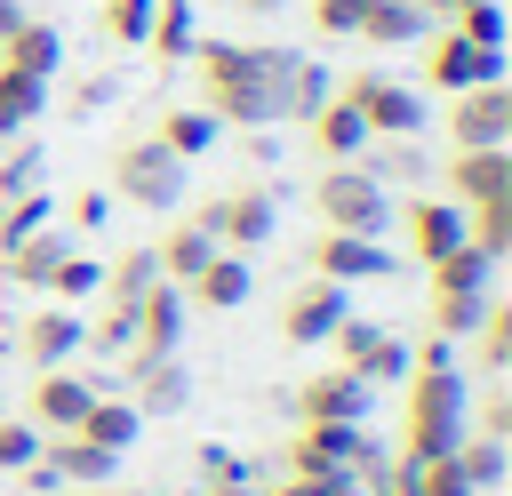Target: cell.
I'll return each mask as SVG.
<instances>
[{
  "label": "cell",
  "mask_w": 512,
  "mask_h": 496,
  "mask_svg": "<svg viewBox=\"0 0 512 496\" xmlns=\"http://www.w3.org/2000/svg\"><path fill=\"white\" fill-rule=\"evenodd\" d=\"M184 64H200V104L216 112V128H272L296 56L288 48H248V40H192Z\"/></svg>",
  "instance_id": "obj_1"
},
{
  "label": "cell",
  "mask_w": 512,
  "mask_h": 496,
  "mask_svg": "<svg viewBox=\"0 0 512 496\" xmlns=\"http://www.w3.org/2000/svg\"><path fill=\"white\" fill-rule=\"evenodd\" d=\"M408 432H400V456L432 464L464 440V368H456V344L448 336H424L408 344Z\"/></svg>",
  "instance_id": "obj_2"
},
{
  "label": "cell",
  "mask_w": 512,
  "mask_h": 496,
  "mask_svg": "<svg viewBox=\"0 0 512 496\" xmlns=\"http://www.w3.org/2000/svg\"><path fill=\"white\" fill-rule=\"evenodd\" d=\"M312 216H320V232H368V240H384L392 192H384L360 160H328V168L312 176Z\"/></svg>",
  "instance_id": "obj_3"
},
{
  "label": "cell",
  "mask_w": 512,
  "mask_h": 496,
  "mask_svg": "<svg viewBox=\"0 0 512 496\" xmlns=\"http://www.w3.org/2000/svg\"><path fill=\"white\" fill-rule=\"evenodd\" d=\"M112 192H120L128 208H144V216H168V208L184 200V160H176L160 136H136V144L112 152Z\"/></svg>",
  "instance_id": "obj_4"
},
{
  "label": "cell",
  "mask_w": 512,
  "mask_h": 496,
  "mask_svg": "<svg viewBox=\"0 0 512 496\" xmlns=\"http://www.w3.org/2000/svg\"><path fill=\"white\" fill-rule=\"evenodd\" d=\"M336 96L368 120V136H424V96L416 88H400V80H384V72H344L336 80Z\"/></svg>",
  "instance_id": "obj_5"
},
{
  "label": "cell",
  "mask_w": 512,
  "mask_h": 496,
  "mask_svg": "<svg viewBox=\"0 0 512 496\" xmlns=\"http://www.w3.org/2000/svg\"><path fill=\"white\" fill-rule=\"evenodd\" d=\"M192 216H200V224H208V240H216V248H232V256H256V248L272 240V192H264V184L216 192V200H200Z\"/></svg>",
  "instance_id": "obj_6"
},
{
  "label": "cell",
  "mask_w": 512,
  "mask_h": 496,
  "mask_svg": "<svg viewBox=\"0 0 512 496\" xmlns=\"http://www.w3.org/2000/svg\"><path fill=\"white\" fill-rule=\"evenodd\" d=\"M448 144H456V152H480V144H512V88H504V80L456 88V96H448Z\"/></svg>",
  "instance_id": "obj_7"
},
{
  "label": "cell",
  "mask_w": 512,
  "mask_h": 496,
  "mask_svg": "<svg viewBox=\"0 0 512 496\" xmlns=\"http://www.w3.org/2000/svg\"><path fill=\"white\" fill-rule=\"evenodd\" d=\"M328 344H336V368H352L360 384H400V376H408V344H400L392 328H376V320H352V312H344Z\"/></svg>",
  "instance_id": "obj_8"
},
{
  "label": "cell",
  "mask_w": 512,
  "mask_h": 496,
  "mask_svg": "<svg viewBox=\"0 0 512 496\" xmlns=\"http://www.w3.org/2000/svg\"><path fill=\"white\" fill-rule=\"evenodd\" d=\"M176 344H184V288H176V280H160V288H144V304H136V344L120 352V376H136V368L168 360Z\"/></svg>",
  "instance_id": "obj_9"
},
{
  "label": "cell",
  "mask_w": 512,
  "mask_h": 496,
  "mask_svg": "<svg viewBox=\"0 0 512 496\" xmlns=\"http://www.w3.org/2000/svg\"><path fill=\"white\" fill-rule=\"evenodd\" d=\"M368 408H376V384H360L352 368H312L296 384V416L304 424H368Z\"/></svg>",
  "instance_id": "obj_10"
},
{
  "label": "cell",
  "mask_w": 512,
  "mask_h": 496,
  "mask_svg": "<svg viewBox=\"0 0 512 496\" xmlns=\"http://www.w3.org/2000/svg\"><path fill=\"white\" fill-rule=\"evenodd\" d=\"M480 80H504V48H472V40H456L448 24L424 40V88H480Z\"/></svg>",
  "instance_id": "obj_11"
},
{
  "label": "cell",
  "mask_w": 512,
  "mask_h": 496,
  "mask_svg": "<svg viewBox=\"0 0 512 496\" xmlns=\"http://www.w3.org/2000/svg\"><path fill=\"white\" fill-rule=\"evenodd\" d=\"M312 280H392V248L368 240V232H312Z\"/></svg>",
  "instance_id": "obj_12"
},
{
  "label": "cell",
  "mask_w": 512,
  "mask_h": 496,
  "mask_svg": "<svg viewBox=\"0 0 512 496\" xmlns=\"http://www.w3.org/2000/svg\"><path fill=\"white\" fill-rule=\"evenodd\" d=\"M448 184L456 208H480V200H504L512 192V144H480V152H448V168H432Z\"/></svg>",
  "instance_id": "obj_13"
},
{
  "label": "cell",
  "mask_w": 512,
  "mask_h": 496,
  "mask_svg": "<svg viewBox=\"0 0 512 496\" xmlns=\"http://www.w3.org/2000/svg\"><path fill=\"white\" fill-rule=\"evenodd\" d=\"M64 256H72V232L48 216V224H40V232H24L16 248H0V280H8V288H40V296H48V280H56V264H64Z\"/></svg>",
  "instance_id": "obj_14"
},
{
  "label": "cell",
  "mask_w": 512,
  "mask_h": 496,
  "mask_svg": "<svg viewBox=\"0 0 512 496\" xmlns=\"http://www.w3.org/2000/svg\"><path fill=\"white\" fill-rule=\"evenodd\" d=\"M248 296H256V264L232 256V248H216V256L184 280V304H192V312H240Z\"/></svg>",
  "instance_id": "obj_15"
},
{
  "label": "cell",
  "mask_w": 512,
  "mask_h": 496,
  "mask_svg": "<svg viewBox=\"0 0 512 496\" xmlns=\"http://www.w3.org/2000/svg\"><path fill=\"white\" fill-rule=\"evenodd\" d=\"M80 328H88V320H80L72 304H40V312L16 328V352H24L32 368H72V360H80Z\"/></svg>",
  "instance_id": "obj_16"
},
{
  "label": "cell",
  "mask_w": 512,
  "mask_h": 496,
  "mask_svg": "<svg viewBox=\"0 0 512 496\" xmlns=\"http://www.w3.org/2000/svg\"><path fill=\"white\" fill-rule=\"evenodd\" d=\"M344 312H352V304H344L336 280H304V288L280 304V336H288V344H328Z\"/></svg>",
  "instance_id": "obj_17"
},
{
  "label": "cell",
  "mask_w": 512,
  "mask_h": 496,
  "mask_svg": "<svg viewBox=\"0 0 512 496\" xmlns=\"http://www.w3.org/2000/svg\"><path fill=\"white\" fill-rule=\"evenodd\" d=\"M96 400V376H80V368H40V384H32V424L40 432H72L80 424V408Z\"/></svg>",
  "instance_id": "obj_18"
},
{
  "label": "cell",
  "mask_w": 512,
  "mask_h": 496,
  "mask_svg": "<svg viewBox=\"0 0 512 496\" xmlns=\"http://www.w3.org/2000/svg\"><path fill=\"white\" fill-rule=\"evenodd\" d=\"M360 168H368V176H376L384 192H400V184L416 192V184H432V168H440V160H432V152H424L416 136H368Z\"/></svg>",
  "instance_id": "obj_19"
},
{
  "label": "cell",
  "mask_w": 512,
  "mask_h": 496,
  "mask_svg": "<svg viewBox=\"0 0 512 496\" xmlns=\"http://www.w3.org/2000/svg\"><path fill=\"white\" fill-rule=\"evenodd\" d=\"M400 224H408V248L424 256V264H440L448 248H464V208L456 200H408V208H392Z\"/></svg>",
  "instance_id": "obj_20"
},
{
  "label": "cell",
  "mask_w": 512,
  "mask_h": 496,
  "mask_svg": "<svg viewBox=\"0 0 512 496\" xmlns=\"http://www.w3.org/2000/svg\"><path fill=\"white\" fill-rule=\"evenodd\" d=\"M120 392L136 400V416H176V408H192V368L168 352V360H152V368L120 376Z\"/></svg>",
  "instance_id": "obj_21"
},
{
  "label": "cell",
  "mask_w": 512,
  "mask_h": 496,
  "mask_svg": "<svg viewBox=\"0 0 512 496\" xmlns=\"http://www.w3.org/2000/svg\"><path fill=\"white\" fill-rule=\"evenodd\" d=\"M80 440H96V448H112V456H128L136 440H144V416H136V400L128 392H96L88 408H80V424H72Z\"/></svg>",
  "instance_id": "obj_22"
},
{
  "label": "cell",
  "mask_w": 512,
  "mask_h": 496,
  "mask_svg": "<svg viewBox=\"0 0 512 496\" xmlns=\"http://www.w3.org/2000/svg\"><path fill=\"white\" fill-rule=\"evenodd\" d=\"M0 64L24 72V80H56V72H64V32L40 24V16H24V24L0 40Z\"/></svg>",
  "instance_id": "obj_23"
},
{
  "label": "cell",
  "mask_w": 512,
  "mask_h": 496,
  "mask_svg": "<svg viewBox=\"0 0 512 496\" xmlns=\"http://www.w3.org/2000/svg\"><path fill=\"white\" fill-rule=\"evenodd\" d=\"M208 256H216V240H208V224H200V216H176V224L152 240V264H160V280H176V288H184Z\"/></svg>",
  "instance_id": "obj_24"
},
{
  "label": "cell",
  "mask_w": 512,
  "mask_h": 496,
  "mask_svg": "<svg viewBox=\"0 0 512 496\" xmlns=\"http://www.w3.org/2000/svg\"><path fill=\"white\" fill-rule=\"evenodd\" d=\"M304 128H312V152H320V160H360V152H368V120H360L344 96H328Z\"/></svg>",
  "instance_id": "obj_25"
},
{
  "label": "cell",
  "mask_w": 512,
  "mask_h": 496,
  "mask_svg": "<svg viewBox=\"0 0 512 496\" xmlns=\"http://www.w3.org/2000/svg\"><path fill=\"white\" fill-rule=\"evenodd\" d=\"M424 32H432V16H424L416 0H368L352 40H368V48H408V40H424Z\"/></svg>",
  "instance_id": "obj_26"
},
{
  "label": "cell",
  "mask_w": 512,
  "mask_h": 496,
  "mask_svg": "<svg viewBox=\"0 0 512 496\" xmlns=\"http://www.w3.org/2000/svg\"><path fill=\"white\" fill-rule=\"evenodd\" d=\"M144 288H160V264H152V248H128V256H112V264H104V280H96V296H104L112 312H136V304H144Z\"/></svg>",
  "instance_id": "obj_27"
},
{
  "label": "cell",
  "mask_w": 512,
  "mask_h": 496,
  "mask_svg": "<svg viewBox=\"0 0 512 496\" xmlns=\"http://www.w3.org/2000/svg\"><path fill=\"white\" fill-rule=\"evenodd\" d=\"M480 312H488V288H432V296H424V320H432V336H448V344H464V336L480 328Z\"/></svg>",
  "instance_id": "obj_28"
},
{
  "label": "cell",
  "mask_w": 512,
  "mask_h": 496,
  "mask_svg": "<svg viewBox=\"0 0 512 496\" xmlns=\"http://www.w3.org/2000/svg\"><path fill=\"white\" fill-rule=\"evenodd\" d=\"M152 136H160V144H168L176 160H200V152L216 144V112H208V104H168Z\"/></svg>",
  "instance_id": "obj_29"
},
{
  "label": "cell",
  "mask_w": 512,
  "mask_h": 496,
  "mask_svg": "<svg viewBox=\"0 0 512 496\" xmlns=\"http://www.w3.org/2000/svg\"><path fill=\"white\" fill-rule=\"evenodd\" d=\"M464 344H472V368L496 384V376L512 368V304H496V296H488V312H480V328H472Z\"/></svg>",
  "instance_id": "obj_30"
},
{
  "label": "cell",
  "mask_w": 512,
  "mask_h": 496,
  "mask_svg": "<svg viewBox=\"0 0 512 496\" xmlns=\"http://www.w3.org/2000/svg\"><path fill=\"white\" fill-rule=\"evenodd\" d=\"M192 0H152V24H144V48L160 56V64H184L192 56Z\"/></svg>",
  "instance_id": "obj_31"
},
{
  "label": "cell",
  "mask_w": 512,
  "mask_h": 496,
  "mask_svg": "<svg viewBox=\"0 0 512 496\" xmlns=\"http://www.w3.org/2000/svg\"><path fill=\"white\" fill-rule=\"evenodd\" d=\"M448 456H456V472H464L472 488H504V480H512V440H480V432H464Z\"/></svg>",
  "instance_id": "obj_32"
},
{
  "label": "cell",
  "mask_w": 512,
  "mask_h": 496,
  "mask_svg": "<svg viewBox=\"0 0 512 496\" xmlns=\"http://www.w3.org/2000/svg\"><path fill=\"white\" fill-rule=\"evenodd\" d=\"M40 112H48V80H24V72H8V64H0V144H8V136H24Z\"/></svg>",
  "instance_id": "obj_33"
},
{
  "label": "cell",
  "mask_w": 512,
  "mask_h": 496,
  "mask_svg": "<svg viewBox=\"0 0 512 496\" xmlns=\"http://www.w3.org/2000/svg\"><path fill=\"white\" fill-rule=\"evenodd\" d=\"M328 96H336V72H328V64H304V56H296V64H288V88H280V120H312V112H320Z\"/></svg>",
  "instance_id": "obj_34"
},
{
  "label": "cell",
  "mask_w": 512,
  "mask_h": 496,
  "mask_svg": "<svg viewBox=\"0 0 512 496\" xmlns=\"http://www.w3.org/2000/svg\"><path fill=\"white\" fill-rule=\"evenodd\" d=\"M464 240H472L488 264H504V256H512V192H504V200H480V208H464Z\"/></svg>",
  "instance_id": "obj_35"
},
{
  "label": "cell",
  "mask_w": 512,
  "mask_h": 496,
  "mask_svg": "<svg viewBox=\"0 0 512 496\" xmlns=\"http://www.w3.org/2000/svg\"><path fill=\"white\" fill-rule=\"evenodd\" d=\"M464 432H480V440H512V384L496 376L480 400H464Z\"/></svg>",
  "instance_id": "obj_36"
},
{
  "label": "cell",
  "mask_w": 512,
  "mask_h": 496,
  "mask_svg": "<svg viewBox=\"0 0 512 496\" xmlns=\"http://www.w3.org/2000/svg\"><path fill=\"white\" fill-rule=\"evenodd\" d=\"M424 272H432V288H488V272H496V264L464 240V248H448V256H440V264H424Z\"/></svg>",
  "instance_id": "obj_37"
},
{
  "label": "cell",
  "mask_w": 512,
  "mask_h": 496,
  "mask_svg": "<svg viewBox=\"0 0 512 496\" xmlns=\"http://www.w3.org/2000/svg\"><path fill=\"white\" fill-rule=\"evenodd\" d=\"M448 32L472 40V48H504V8H496V0H472V8L448 16Z\"/></svg>",
  "instance_id": "obj_38"
},
{
  "label": "cell",
  "mask_w": 512,
  "mask_h": 496,
  "mask_svg": "<svg viewBox=\"0 0 512 496\" xmlns=\"http://www.w3.org/2000/svg\"><path fill=\"white\" fill-rule=\"evenodd\" d=\"M48 216H56V200H48V192H24V200H0V248H16L24 232H40Z\"/></svg>",
  "instance_id": "obj_39"
},
{
  "label": "cell",
  "mask_w": 512,
  "mask_h": 496,
  "mask_svg": "<svg viewBox=\"0 0 512 496\" xmlns=\"http://www.w3.org/2000/svg\"><path fill=\"white\" fill-rule=\"evenodd\" d=\"M96 280H104V264H88L80 248L56 264V280H48V304H80V296H96Z\"/></svg>",
  "instance_id": "obj_40"
},
{
  "label": "cell",
  "mask_w": 512,
  "mask_h": 496,
  "mask_svg": "<svg viewBox=\"0 0 512 496\" xmlns=\"http://www.w3.org/2000/svg\"><path fill=\"white\" fill-rule=\"evenodd\" d=\"M40 440H48V432H40L32 416H0V472H24V464L40 456Z\"/></svg>",
  "instance_id": "obj_41"
},
{
  "label": "cell",
  "mask_w": 512,
  "mask_h": 496,
  "mask_svg": "<svg viewBox=\"0 0 512 496\" xmlns=\"http://www.w3.org/2000/svg\"><path fill=\"white\" fill-rule=\"evenodd\" d=\"M144 24H152V0H104V40L144 48Z\"/></svg>",
  "instance_id": "obj_42"
},
{
  "label": "cell",
  "mask_w": 512,
  "mask_h": 496,
  "mask_svg": "<svg viewBox=\"0 0 512 496\" xmlns=\"http://www.w3.org/2000/svg\"><path fill=\"white\" fill-rule=\"evenodd\" d=\"M40 176H48V160L24 144V152H8L0 160V200H24V192H40Z\"/></svg>",
  "instance_id": "obj_43"
},
{
  "label": "cell",
  "mask_w": 512,
  "mask_h": 496,
  "mask_svg": "<svg viewBox=\"0 0 512 496\" xmlns=\"http://www.w3.org/2000/svg\"><path fill=\"white\" fill-rule=\"evenodd\" d=\"M416 496H480V488L456 472V456H432V464H416Z\"/></svg>",
  "instance_id": "obj_44"
},
{
  "label": "cell",
  "mask_w": 512,
  "mask_h": 496,
  "mask_svg": "<svg viewBox=\"0 0 512 496\" xmlns=\"http://www.w3.org/2000/svg\"><path fill=\"white\" fill-rule=\"evenodd\" d=\"M360 8H368V0H312V24H320V40H344V32H360Z\"/></svg>",
  "instance_id": "obj_45"
},
{
  "label": "cell",
  "mask_w": 512,
  "mask_h": 496,
  "mask_svg": "<svg viewBox=\"0 0 512 496\" xmlns=\"http://www.w3.org/2000/svg\"><path fill=\"white\" fill-rule=\"evenodd\" d=\"M368 496H416V456H384L368 472Z\"/></svg>",
  "instance_id": "obj_46"
},
{
  "label": "cell",
  "mask_w": 512,
  "mask_h": 496,
  "mask_svg": "<svg viewBox=\"0 0 512 496\" xmlns=\"http://www.w3.org/2000/svg\"><path fill=\"white\" fill-rule=\"evenodd\" d=\"M104 216H112V200H104V192H72V200H64V232H72V240H80V232H96Z\"/></svg>",
  "instance_id": "obj_47"
},
{
  "label": "cell",
  "mask_w": 512,
  "mask_h": 496,
  "mask_svg": "<svg viewBox=\"0 0 512 496\" xmlns=\"http://www.w3.org/2000/svg\"><path fill=\"white\" fill-rule=\"evenodd\" d=\"M104 96H112V80H80V88H72V120H88Z\"/></svg>",
  "instance_id": "obj_48"
},
{
  "label": "cell",
  "mask_w": 512,
  "mask_h": 496,
  "mask_svg": "<svg viewBox=\"0 0 512 496\" xmlns=\"http://www.w3.org/2000/svg\"><path fill=\"white\" fill-rule=\"evenodd\" d=\"M256 496H320L312 480H272V488H256Z\"/></svg>",
  "instance_id": "obj_49"
},
{
  "label": "cell",
  "mask_w": 512,
  "mask_h": 496,
  "mask_svg": "<svg viewBox=\"0 0 512 496\" xmlns=\"http://www.w3.org/2000/svg\"><path fill=\"white\" fill-rule=\"evenodd\" d=\"M416 8H424L432 24H448V16H456V8H472V0H416Z\"/></svg>",
  "instance_id": "obj_50"
},
{
  "label": "cell",
  "mask_w": 512,
  "mask_h": 496,
  "mask_svg": "<svg viewBox=\"0 0 512 496\" xmlns=\"http://www.w3.org/2000/svg\"><path fill=\"white\" fill-rule=\"evenodd\" d=\"M16 24H24V8H16V0H0V40H8Z\"/></svg>",
  "instance_id": "obj_51"
},
{
  "label": "cell",
  "mask_w": 512,
  "mask_h": 496,
  "mask_svg": "<svg viewBox=\"0 0 512 496\" xmlns=\"http://www.w3.org/2000/svg\"><path fill=\"white\" fill-rule=\"evenodd\" d=\"M240 8H248V16H280L288 0H240Z\"/></svg>",
  "instance_id": "obj_52"
},
{
  "label": "cell",
  "mask_w": 512,
  "mask_h": 496,
  "mask_svg": "<svg viewBox=\"0 0 512 496\" xmlns=\"http://www.w3.org/2000/svg\"><path fill=\"white\" fill-rule=\"evenodd\" d=\"M104 496H144V488H104Z\"/></svg>",
  "instance_id": "obj_53"
},
{
  "label": "cell",
  "mask_w": 512,
  "mask_h": 496,
  "mask_svg": "<svg viewBox=\"0 0 512 496\" xmlns=\"http://www.w3.org/2000/svg\"><path fill=\"white\" fill-rule=\"evenodd\" d=\"M0 288H8V280H0Z\"/></svg>",
  "instance_id": "obj_54"
}]
</instances>
